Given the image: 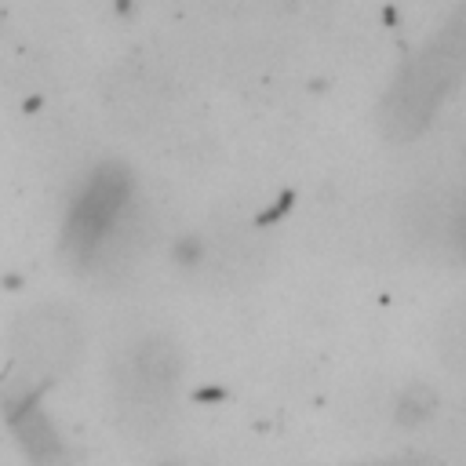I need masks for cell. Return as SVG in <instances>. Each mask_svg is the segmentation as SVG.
I'll list each match as a JSON object with an SVG mask.
<instances>
[{"label": "cell", "instance_id": "1", "mask_svg": "<svg viewBox=\"0 0 466 466\" xmlns=\"http://www.w3.org/2000/svg\"><path fill=\"white\" fill-rule=\"evenodd\" d=\"M171 259L179 263V267H186V270H193L200 259H204V245L197 241V238H179L175 245H171Z\"/></svg>", "mask_w": 466, "mask_h": 466}, {"label": "cell", "instance_id": "2", "mask_svg": "<svg viewBox=\"0 0 466 466\" xmlns=\"http://www.w3.org/2000/svg\"><path fill=\"white\" fill-rule=\"evenodd\" d=\"M157 466H186L182 459H164V462H157Z\"/></svg>", "mask_w": 466, "mask_h": 466}]
</instances>
